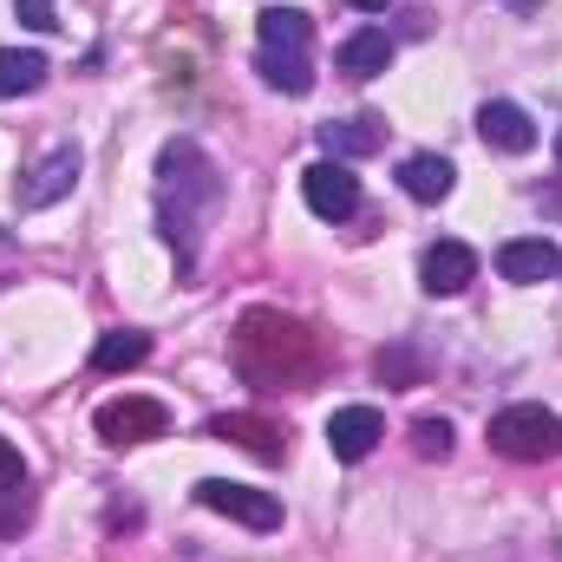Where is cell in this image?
I'll use <instances>...</instances> for the list:
<instances>
[{"label": "cell", "mask_w": 562, "mask_h": 562, "mask_svg": "<svg viewBox=\"0 0 562 562\" xmlns=\"http://www.w3.org/2000/svg\"><path fill=\"white\" fill-rule=\"evenodd\" d=\"M92 425H99L105 445H144V438H164L170 413H164L157 400H144V393H125V400H105Z\"/></svg>", "instance_id": "8992f818"}, {"label": "cell", "mask_w": 562, "mask_h": 562, "mask_svg": "<svg viewBox=\"0 0 562 562\" xmlns=\"http://www.w3.org/2000/svg\"><path fill=\"white\" fill-rule=\"evenodd\" d=\"M13 13H20V26H33V33H53V26H59V7H53V0H13Z\"/></svg>", "instance_id": "ffe728a7"}, {"label": "cell", "mask_w": 562, "mask_h": 562, "mask_svg": "<svg viewBox=\"0 0 562 562\" xmlns=\"http://www.w3.org/2000/svg\"><path fill=\"white\" fill-rule=\"evenodd\" d=\"M380 438H386L380 406H340V413L327 419V451H334L340 464H360V458H373V451H380Z\"/></svg>", "instance_id": "52a82bcc"}, {"label": "cell", "mask_w": 562, "mask_h": 562, "mask_svg": "<svg viewBox=\"0 0 562 562\" xmlns=\"http://www.w3.org/2000/svg\"><path fill=\"white\" fill-rule=\"evenodd\" d=\"M451 183H458V170H451V157H438V150H413V157L400 164V190H406L413 203H445Z\"/></svg>", "instance_id": "8fae6325"}, {"label": "cell", "mask_w": 562, "mask_h": 562, "mask_svg": "<svg viewBox=\"0 0 562 562\" xmlns=\"http://www.w3.org/2000/svg\"><path fill=\"white\" fill-rule=\"evenodd\" d=\"M26 517H33V497H26V484H13V491H7V504H0V537H20V530H26Z\"/></svg>", "instance_id": "d6986e66"}, {"label": "cell", "mask_w": 562, "mask_h": 562, "mask_svg": "<svg viewBox=\"0 0 562 562\" xmlns=\"http://www.w3.org/2000/svg\"><path fill=\"white\" fill-rule=\"evenodd\" d=\"M517 7H537V0H517Z\"/></svg>", "instance_id": "d4e9b609"}, {"label": "cell", "mask_w": 562, "mask_h": 562, "mask_svg": "<svg viewBox=\"0 0 562 562\" xmlns=\"http://www.w3.org/2000/svg\"><path fill=\"white\" fill-rule=\"evenodd\" d=\"M157 177H164V243L183 256V269L196 262V216L203 210H216L223 203V183H216V164L196 150L190 138L164 144V157H157Z\"/></svg>", "instance_id": "6da1fadb"}, {"label": "cell", "mask_w": 562, "mask_h": 562, "mask_svg": "<svg viewBox=\"0 0 562 562\" xmlns=\"http://www.w3.org/2000/svg\"><path fill=\"white\" fill-rule=\"evenodd\" d=\"M557 157H562V132H557Z\"/></svg>", "instance_id": "cb8c5ba5"}, {"label": "cell", "mask_w": 562, "mask_h": 562, "mask_svg": "<svg viewBox=\"0 0 562 562\" xmlns=\"http://www.w3.org/2000/svg\"><path fill=\"white\" fill-rule=\"evenodd\" d=\"M196 504L243 524V530H281V497L269 491H249V484H229V477H203L196 484Z\"/></svg>", "instance_id": "277c9868"}, {"label": "cell", "mask_w": 562, "mask_h": 562, "mask_svg": "<svg viewBox=\"0 0 562 562\" xmlns=\"http://www.w3.org/2000/svg\"><path fill=\"white\" fill-rule=\"evenodd\" d=\"M79 183V150L72 144H59L40 170H33V183H26V210H46V203H59L66 190Z\"/></svg>", "instance_id": "5bb4252c"}, {"label": "cell", "mask_w": 562, "mask_h": 562, "mask_svg": "<svg viewBox=\"0 0 562 562\" xmlns=\"http://www.w3.org/2000/svg\"><path fill=\"white\" fill-rule=\"evenodd\" d=\"M347 7H360V13H386L393 0H347Z\"/></svg>", "instance_id": "603a6c76"}, {"label": "cell", "mask_w": 562, "mask_h": 562, "mask_svg": "<svg viewBox=\"0 0 562 562\" xmlns=\"http://www.w3.org/2000/svg\"><path fill=\"white\" fill-rule=\"evenodd\" d=\"M477 138L491 144V150H510V157H524V150L537 144V125H530V112H524V105H510V99H491V105L477 112Z\"/></svg>", "instance_id": "30bf717a"}, {"label": "cell", "mask_w": 562, "mask_h": 562, "mask_svg": "<svg viewBox=\"0 0 562 562\" xmlns=\"http://www.w3.org/2000/svg\"><path fill=\"white\" fill-rule=\"evenodd\" d=\"M13 484H26V458L0 438V491H13Z\"/></svg>", "instance_id": "44dd1931"}, {"label": "cell", "mask_w": 562, "mask_h": 562, "mask_svg": "<svg viewBox=\"0 0 562 562\" xmlns=\"http://www.w3.org/2000/svg\"><path fill=\"white\" fill-rule=\"evenodd\" d=\"M301 196H307V210H314L321 223H347V216L360 210V177H353L340 157H321V164L301 170Z\"/></svg>", "instance_id": "5b68a950"}, {"label": "cell", "mask_w": 562, "mask_h": 562, "mask_svg": "<svg viewBox=\"0 0 562 562\" xmlns=\"http://www.w3.org/2000/svg\"><path fill=\"white\" fill-rule=\"evenodd\" d=\"M491 451L497 458H517V464H543V458H562V419L550 406H504L491 413Z\"/></svg>", "instance_id": "3957f363"}, {"label": "cell", "mask_w": 562, "mask_h": 562, "mask_svg": "<svg viewBox=\"0 0 562 562\" xmlns=\"http://www.w3.org/2000/svg\"><path fill=\"white\" fill-rule=\"evenodd\" d=\"M307 46H314L307 13H294V7H269L262 26H256V72H262L276 92H288V99L314 92V59H307Z\"/></svg>", "instance_id": "7a4b0ae2"}, {"label": "cell", "mask_w": 562, "mask_h": 562, "mask_svg": "<svg viewBox=\"0 0 562 562\" xmlns=\"http://www.w3.org/2000/svg\"><path fill=\"white\" fill-rule=\"evenodd\" d=\"M210 438H236L243 451H256V458H269V464L288 451V438H281L269 419H256V413H229V419H216L210 425Z\"/></svg>", "instance_id": "9a60e30c"}, {"label": "cell", "mask_w": 562, "mask_h": 562, "mask_svg": "<svg viewBox=\"0 0 562 562\" xmlns=\"http://www.w3.org/2000/svg\"><path fill=\"white\" fill-rule=\"evenodd\" d=\"M413 451L419 458H451V419H419L413 425Z\"/></svg>", "instance_id": "ac0fdd59"}, {"label": "cell", "mask_w": 562, "mask_h": 562, "mask_svg": "<svg viewBox=\"0 0 562 562\" xmlns=\"http://www.w3.org/2000/svg\"><path fill=\"white\" fill-rule=\"evenodd\" d=\"M419 281H425V294H464L471 281H477V249L471 243H431L419 256Z\"/></svg>", "instance_id": "ba28073f"}, {"label": "cell", "mask_w": 562, "mask_h": 562, "mask_svg": "<svg viewBox=\"0 0 562 562\" xmlns=\"http://www.w3.org/2000/svg\"><path fill=\"white\" fill-rule=\"evenodd\" d=\"M321 144H327V157H373L380 144H386V125L373 119V112H360V119H340V125H321Z\"/></svg>", "instance_id": "4fadbf2b"}, {"label": "cell", "mask_w": 562, "mask_h": 562, "mask_svg": "<svg viewBox=\"0 0 562 562\" xmlns=\"http://www.w3.org/2000/svg\"><path fill=\"white\" fill-rule=\"evenodd\" d=\"M144 360H150V334H138V327H119L92 347V373H132Z\"/></svg>", "instance_id": "2e32d148"}, {"label": "cell", "mask_w": 562, "mask_h": 562, "mask_svg": "<svg viewBox=\"0 0 562 562\" xmlns=\"http://www.w3.org/2000/svg\"><path fill=\"white\" fill-rule=\"evenodd\" d=\"M46 53H20V46H0V99H26L46 86Z\"/></svg>", "instance_id": "e0dca14e"}, {"label": "cell", "mask_w": 562, "mask_h": 562, "mask_svg": "<svg viewBox=\"0 0 562 562\" xmlns=\"http://www.w3.org/2000/svg\"><path fill=\"white\" fill-rule=\"evenodd\" d=\"M380 380H419V360L413 353H380Z\"/></svg>", "instance_id": "7402d4cb"}, {"label": "cell", "mask_w": 562, "mask_h": 562, "mask_svg": "<svg viewBox=\"0 0 562 562\" xmlns=\"http://www.w3.org/2000/svg\"><path fill=\"white\" fill-rule=\"evenodd\" d=\"M386 66H393V40L380 26H360V33L340 40V72L347 79H380Z\"/></svg>", "instance_id": "7c38bea8"}, {"label": "cell", "mask_w": 562, "mask_h": 562, "mask_svg": "<svg viewBox=\"0 0 562 562\" xmlns=\"http://www.w3.org/2000/svg\"><path fill=\"white\" fill-rule=\"evenodd\" d=\"M497 276L504 281H550V276H562V249L550 243V236H517V243H504L497 249Z\"/></svg>", "instance_id": "9c48e42d"}]
</instances>
